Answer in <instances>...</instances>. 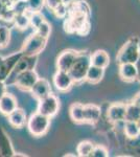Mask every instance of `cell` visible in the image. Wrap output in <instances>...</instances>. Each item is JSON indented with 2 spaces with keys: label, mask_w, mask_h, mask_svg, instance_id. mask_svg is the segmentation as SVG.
Segmentation results:
<instances>
[{
  "label": "cell",
  "mask_w": 140,
  "mask_h": 157,
  "mask_svg": "<svg viewBox=\"0 0 140 157\" xmlns=\"http://www.w3.org/2000/svg\"><path fill=\"white\" fill-rule=\"evenodd\" d=\"M109 155L108 150L104 146H94L91 156L93 157H107Z\"/></svg>",
  "instance_id": "cell-30"
},
{
  "label": "cell",
  "mask_w": 140,
  "mask_h": 157,
  "mask_svg": "<svg viewBox=\"0 0 140 157\" xmlns=\"http://www.w3.org/2000/svg\"><path fill=\"white\" fill-rule=\"evenodd\" d=\"M59 109H60V100L52 93H49L47 97L39 100L38 112L48 117H53L59 112Z\"/></svg>",
  "instance_id": "cell-6"
},
{
  "label": "cell",
  "mask_w": 140,
  "mask_h": 157,
  "mask_svg": "<svg viewBox=\"0 0 140 157\" xmlns=\"http://www.w3.org/2000/svg\"><path fill=\"white\" fill-rule=\"evenodd\" d=\"M68 14L65 18L64 29L68 34H76L81 26L90 18V7L84 0L67 4Z\"/></svg>",
  "instance_id": "cell-1"
},
{
  "label": "cell",
  "mask_w": 140,
  "mask_h": 157,
  "mask_svg": "<svg viewBox=\"0 0 140 157\" xmlns=\"http://www.w3.org/2000/svg\"><path fill=\"white\" fill-rule=\"evenodd\" d=\"M140 118V107L134 102L127 104L126 108V118L124 121H137Z\"/></svg>",
  "instance_id": "cell-23"
},
{
  "label": "cell",
  "mask_w": 140,
  "mask_h": 157,
  "mask_svg": "<svg viewBox=\"0 0 140 157\" xmlns=\"http://www.w3.org/2000/svg\"><path fill=\"white\" fill-rule=\"evenodd\" d=\"M7 121L13 128L21 129L27 124V116L23 109L16 108L13 112L7 115Z\"/></svg>",
  "instance_id": "cell-15"
},
{
  "label": "cell",
  "mask_w": 140,
  "mask_h": 157,
  "mask_svg": "<svg viewBox=\"0 0 140 157\" xmlns=\"http://www.w3.org/2000/svg\"><path fill=\"white\" fill-rule=\"evenodd\" d=\"M38 78H39V77H38L37 72L35 71V69H26L24 71L18 73L15 77L13 83L19 89L23 91H30L35 83L38 81Z\"/></svg>",
  "instance_id": "cell-7"
},
{
  "label": "cell",
  "mask_w": 140,
  "mask_h": 157,
  "mask_svg": "<svg viewBox=\"0 0 140 157\" xmlns=\"http://www.w3.org/2000/svg\"><path fill=\"white\" fill-rule=\"evenodd\" d=\"M9 38H11V32L7 26L0 25V47H4L9 44Z\"/></svg>",
  "instance_id": "cell-26"
},
{
  "label": "cell",
  "mask_w": 140,
  "mask_h": 157,
  "mask_svg": "<svg viewBox=\"0 0 140 157\" xmlns=\"http://www.w3.org/2000/svg\"><path fill=\"white\" fill-rule=\"evenodd\" d=\"M94 144L90 140H83L81 141L78 145V148H76V155L81 156V157H89L91 156V153L93 151L94 148Z\"/></svg>",
  "instance_id": "cell-24"
},
{
  "label": "cell",
  "mask_w": 140,
  "mask_h": 157,
  "mask_svg": "<svg viewBox=\"0 0 140 157\" xmlns=\"http://www.w3.org/2000/svg\"><path fill=\"white\" fill-rule=\"evenodd\" d=\"M24 1H26V0H24Z\"/></svg>",
  "instance_id": "cell-38"
},
{
  "label": "cell",
  "mask_w": 140,
  "mask_h": 157,
  "mask_svg": "<svg viewBox=\"0 0 140 157\" xmlns=\"http://www.w3.org/2000/svg\"><path fill=\"white\" fill-rule=\"evenodd\" d=\"M100 108L93 104L84 105V124H95L100 118Z\"/></svg>",
  "instance_id": "cell-17"
},
{
  "label": "cell",
  "mask_w": 140,
  "mask_h": 157,
  "mask_svg": "<svg viewBox=\"0 0 140 157\" xmlns=\"http://www.w3.org/2000/svg\"><path fill=\"white\" fill-rule=\"evenodd\" d=\"M136 64H137V67H138V78H137V80L140 82V60L136 63Z\"/></svg>",
  "instance_id": "cell-36"
},
{
  "label": "cell",
  "mask_w": 140,
  "mask_h": 157,
  "mask_svg": "<svg viewBox=\"0 0 140 157\" xmlns=\"http://www.w3.org/2000/svg\"><path fill=\"white\" fill-rule=\"evenodd\" d=\"M74 84L72 78L69 75L68 71H62V70H58L55 75H53V85L59 91L66 92L69 91Z\"/></svg>",
  "instance_id": "cell-10"
},
{
  "label": "cell",
  "mask_w": 140,
  "mask_h": 157,
  "mask_svg": "<svg viewBox=\"0 0 140 157\" xmlns=\"http://www.w3.org/2000/svg\"><path fill=\"white\" fill-rule=\"evenodd\" d=\"M119 77L127 83H132L138 78V67L135 63H123L119 64Z\"/></svg>",
  "instance_id": "cell-12"
},
{
  "label": "cell",
  "mask_w": 140,
  "mask_h": 157,
  "mask_svg": "<svg viewBox=\"0 0 140 157\" xmlns=\"http://www.w3.org/2000/svg\"><path fill=\"white\" fill-rule=\"evenodd\" d=\"M104 75H105V68L90 65L87 75H86L85 81H87L90 84H98L103 80Z\"/></svg>",
  "instance_id": "cell-19"
},
{
  "label": "cell",
  "mask_w": 140,
  "mask_h": 157,
  "mask_svg": "<svg viewBox=\"0 0 140 157\" xmlns=\"http://www.w3.org/2000/svg\"><path fill=\"white\" fill-rule=\"evenodd\" d=\"M30 93L38 101L41 98L47 97L49 93H51V87H50V83L48 82L46 78H38V81L35 83L32 88L30 89Z\"/></svg>",
  "instance_id": "cell-13"
},
{
  "label": "cell",
  "mask_w": 140,
  "mask_h": 157,
  "mask_svg": "<svg viewBox=\"0 0 140 157\" xmlns=\"http://www.w3.org/2000/svg\"><path fill=\"white\" fill-rule=\"evenodd\" d=\"M18 108L17 98L11 93H6L0 98V113L7 116L11 112Z\"/></svg>",
  "instance_id": "cell-16"
},
{
  "label": "cell",
  "mask_w": 140,
  "mask_h": 157,
  "mask_svg": "<svg viewBox=\"0 0 140 157\" xmlns=\"http://www.w3.org/2000/svg\"><path fill=\"white\" fill-rule=\"evenodd\" d=\"M27 129L32 136L40 137L43 136L49 129L50 126V117L42 114L40 112H36L30 115L27 120Z\"/></svg>",
  "instance_id": "cell-4"
},
{
  "label": "cell",
  "mask_w": 140,
  "mask_h": 157,
  "mask_svg": "<svg viewBox=\"0 0 140 157\" xmlns=\"http://www.w3.org/2000/svg\"><path fill=\"white\" fill-rule=\"evenodd\" d=\"M90 62L91 65L94 66L106 68L110 64V56L104 49H97L92 54H90Z\"/></svg>",
  "instance_id": "cell-18"
},
{
  "label": "cell",
  "mask_w": 140,
  "mask_h": 157,
  "mask_svg": "<svg viewBox=\"0 0 140 157\" xmlns=\"http://www.w3.org/2000/svg\"><path fill=\"white\" fill-rule=\"evenodd\" d=\"M90 65V54L86 50L85 52H78L74 63L68 71L72 78L73 82L82 83L83 81H85L86 75H87Z\"/></svg>",
  "instance_id": "cell-3"
},
{
  "label": "cell",
  "mask_w": 140,
  "mask_h": 157,
  "mask_svg": "<svg viewBox=\"0 0 140 157\" xmlns=\"http://www.w3.org/2000/svg\"><path fill=\"white\" fill-rule=\"evenodd\" d=\"M116 60L118 64L123 63H135L140 60V42L136 36L131 37L123 45L117 54Z\"/></svg>",
  "instance_id": "cell-2"
},
{
  "label": "cell",
  "mask_w": 140,
  "mask_h": 157,
  "mask_svg": "<svg viewBox=\"0 0 140 157\" xmlns=\"http://www.w3.org/2000/svg\"><path fill=\"white\" fill-rule=\"evenodd\" d=\"M133 102H134L135 104H137V105H138L139 107H140V93H139V94H137L136 97H135Z\"/></svg>",
  "instance_id": "cell-34"
},
{
  "label": "cell",
  "mask_w": 140,
  "mask_h": 157,
  "mask_svg": "<svg viewBox=\"0 0 140 157\" xmlns=\"http://www.w3.org/2000/svg\"><path fill=\"white\" fill-rule=\"evenodd\" d=\"M29 12L30 11L27 9L26 12L15 14L14 18H13V24H14L15 26H17V29H26L30 25Z\"/></svg>",
  "instance_id": "cell-21"
},
{
  "label": "cell",
  "mask_w": 140,
  "mask_h": 157,
  "mask_svg": "<svg viewBox=\"0 0 140 157\" xmlns=\"http://www.w3.org/2000/svg\"><path fill=\"white\" fill-rule=\"evenodd\" d=\"M26 2L30 12H41L45 4V0H26Z\"/></svg>",
  "instance_id": "cell-28"
},
{
  "label": "cell",
  "mask_w": 140,
  "mask_h": 157,
  "mask_svg": "<svg viewBox=\"0 0 140 157\" xmlns=\"http://www.w3.org/2000/svg\"><path fill=\"white\" fill-rule=\"evenodd\" d=\"M46 43V38L42 37L37 32H35L26 38L22 45L21 52L24 56H38L45 48Z\"/></svg>",
  "instance_id": "cell-5"
},
{
  "label": "cell",
  "mask_w": 140,
  "mask_h": 157,
  "mask_svg": "<svg viewBox=\"0 0 140 157\" xmlns=\"http://www.w3.org/2000/svg\"><path fill=\"white\" fill-rule=\"evenodd\" d=\"M36 32H37L39 35H41L42 37L48 39L50 33H51V25H50L46 20H45L44 22H42V23L40 24L37 29H36Z\"/></svg>",
  "instance_id": "cell-27"
},
{
  "label": "cell",
  "mask_w": 140,
  "mask_h": 157,
  "mask_svg": "<svg viewBox=\"0 0 140 157\" xmlns=\"http://www.w3.org/2000/svg\"><path fill=\"white\" fill-rule=\"evenodd\" d=\"M6 93V83L4 81H0V98Z\"/></svg>",
  "instance_id": "cell-33"
},
{
  "label": "cell",
  "mask_w": 140,
  "mask_h": 157,
  "mask_svg": "<svg viewBox=\"0 0 140 157\" xmlns=\"http://www.w3.org/2000/svg\"><path fill=\"white\" fill-rule=\"evenodd\" d=\"M9 1H11L12 3H13V6H14V3H16V2H18L19 0H9Z\"/></svg>",
  "instance_id": "cell-37"
},
{
  "label": "cell",
  "mask_w": 140,
  "mask_h": 157,
  "mask_svg": "<svg viewBox=\"0 0 140 157\" xmlns=\"http://www.w3.org/2000/svg\"><path fill=\"white\" fill-rule=\"evenodd\" d=\"M126 108L127 104L123 103H114L109 106L107 110V117L112 124L123 121L126 118Z\"/></svg>",
  "instance_id": "cell-11"
},
{
  "label": "cell",
  "mask_w": 140,
  "mask_h": 157,
  "mask_svg": "<svg viewBox=\"0 0 140 157\" xmlns=\"http://www.w3.org/2000/svg\"><path fill=\"white\" fill-rule=\"evenodd\" d=\"M123 132L127 136V138L130 139V140H134V139L138 138L140 136V129L136 121H124Z\"/></svg>",
  "instance_id": "cell-22"
},
{
  "label": "cell",
  "mask_w": 140,
  "mask_h": 157,
  "mask_svg": "<svg viewBox=\"0 0 140 157\" xmlns=\"http://www.w3.org/2000/svg\"><path fill=\"white\" fill-rule=\"evenodd\" d=\"M89 32H90V21L86 22L85 24L82 25L81 29L78 30L76 34L80 35V36H87V35L89 34Z\"/></svg>",
  "instance_id": "cell-32"
},
{
  "label": "cell",
  "mask_w": 140,
  "mask_h": 157,
  "mask_svg": "<svg viewBox=\"0 0 140 157\" xmlns=\"http://www.w3.org/2000/svg\"><path fill=\"white\" fill-rule=\"evenodd\" d=\"M15 150L12 145L9 134L2 127H0V157L15 156Z\"/></svg>",
  "instance_id": "cell-14"
},
{
  "label": "cell",
  "mask_w": 140,
  "mask_h": 157,
  "mask_svg": "<svg viewBox=\"0 0 140 157\" xmlns=\"http://www.w3.org/2000/svg\"><path fill=\"white\" fill-rule=\"evenodd\" d=\"M23 54L20 50V52H15V54L7 56V57H0V81L6 82V78L12 73L16 63L20 60Z\"/></svg>",
  "instance_id": "cell-8"
},
{
  "label": "cell",
  "mask_w": 140,
  "mask_h": 157,
  "mask_svg": "<svg viewBox=\"0 0 140 157\" xmlns=\"http://www.w3.org/2000/svg\"><path fill=\"white\" fill-rule=\"evenodd\" d=\"M61 3H63V0H45V4L50 11H53Z\"/></svg>",
  "instance_id": "cell-31"
},
{
  "label": "cell",
  "mask_w": 140,
  "mask_h": 157,
  "mask_svg": "<svg viewBox=\"0 0 140 157\" xmlns=\"http://www.w3.org/2000/svg\"><path fill=\"white\" fill-rule=\"evenodd\" d=\"M45 21V17L41 12H29V22L30 26L36 29L42 22Z\"/></svg>",
  "instance_id": "cell-25"
},
{
  "label": "cell",
  "mask_w": 140,
  "mask_h": 157,
  "mask_svg": "<svg viewBox=\"0 0 140 157\" xmlns=\"http://www.w3.org/2000/svg\"><path fill=\"white\" fill-rule=\"evenodd\" d=\"M52 12H53V14L55 15V17L61 18V19H65L68 14V6L63 2V3H61L58 7H55Z\"/></svg>",
  "instance_id": "cell-29"
},
{
  "label": "cell",
  "mask_w": 140,
  "mask_h": 157,
  "mask_svg": "<svg viewBox=\"0 0 140 157\" xmlns=\"http://www.w3.org/2000/svg\"><path fill=\"white\" fill-rule=\"evenodd\" d=\"M82 1V0H63V2L66 4H70V3H74V2H78Z\"/></svg>",
  "instance_id": "cell-35"
},
{
  "label": "cell",
  "mask_w": 140,
  "mask_h": 157,
  "mask_svg": "<svg viewBox=\"0 0 140 157\" xmlns=\"http://www.w3.org/2000/svg\"><path fill=\"white\" fill-rule=\"evenodd\" d=\"M78 52L73 50V49H66L64 52H61L57 60L58 70L69 71L71 66H72L73 63H74L76 57H78Z\"/></svg>",
  "instance_id": "cell-9"
},
{
  "label": "cell",
  "mask_w": 140,
  "mask_h": 157,
  "mask_svg": "<svg viewBox=\"0 0 140 157\" xmlns=\"http://www.w3.org/2000/svg\"><path fill=\"white\" fill-rule=\"evenodd\" d=\"M69 115L73 123L84 124V105L81 103H73L70 106Z\"/></svg>",
  "instance_id": "cell-20"
}]
</instances>
